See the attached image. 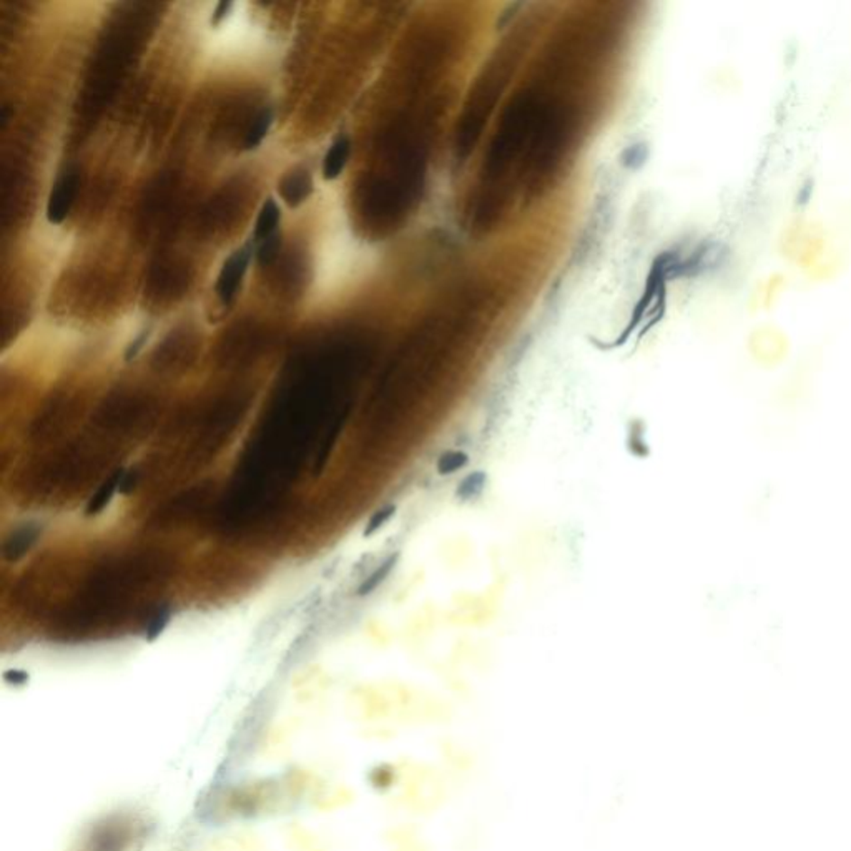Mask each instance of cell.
Wrapping results in <instances>:
<instances>
[{
    "label": "cell",
    "instance_id": "cell-11",
    "mask_svg": "<svg viewBox=\"0 0 851 851\" xmlns=\"http://www.w3.org/2000/svg\"><path fill=\"white\" fill-rule=\"evenodd\" d=\"M486 480H488V476H486L484 472H480V471L471 474V476L464 479L462 484L459 486L458 496H461L464 500L478 498L479 494L484 490V486H486Z\"/></svg>",
    "mask_w": 851,
    "mask_h": 851
},
{
    "label": "cell",
    "instance_id": "cell-2",
    "mask_svg": "<svg viewBox=\"0 0 851 851\" xmlns=\"http://www.w3.org/2000/svg\"><path fill=\"white\" fill-rule=\"evenodd\" d=\"M77 407L78 405L74 399H69V398L55 399L33 421L31 437L37 443H47L64 435L65 429L72 425L75 417L78 416Z\"/></svg>",
    "mask_w": 851,
    "mask_h": 851
},
{
    "label": "cell",
    "instance_id": "cell-1",
    "mask_svg": "<svg viewBox=\"0 0 851 851\" xmlns=\"http://www.w3.org/2000/svg\"><path fill=\"white\" fill-rule=\"evenodd\" d=\"M388 788L398 790V801L416 817H427L443 809L451 783L446 772L425 760H403L386 770Z\"/></svg>",
    "mask_w": 851,
    "mask_h": 851
},
{
    "label": "cell",
    "instance_id": "cell-5",
    "mask_svg": "<svg viewBox=\"0 0 851 851\" xmlns=\"http://www.w3.org/2000/svg\"><path fill=\"white\" fill-rule=\"evenodd\" d=\"M77 187H78V177L75 173L65 175L64 178L53 187L49 206H47V216L50 224H60L67 216V213L74 203Z\"/></svg>",
    "mask_w": 851,
    "mask_h": 851
},
{
    "label": "cell",
    "instance_id": "cell-14",
    "mask_svg": "<svg viewBox=\"0 0 851 851\" xmlns=\"http://www.w3.org/2000/svg\"><path fill=\"white\" fill-rule=\"evenodd\" d=\"M394 564H396V555H394V557H389V559H388V561H386V563H384V564L381 565V567H380V569H378V571H376V572H374V574H372L371 577H370V579H368V581H366V582L361 585V589H360V594L364 596V594H370L371 590H374V589H376L378 585L381 584L384 579L389 575V572L393 571Z\"/></svg>",
    "mask_w": 851,
    "mask_h": 851
},
{
    "label": "cell",
    "instance_id": "cell-9",
    "mask_svg": "<svg viewBox=\"0 0 851 851\" xmlns=\"http://www.w3.org/2000/svg\"><path fill=\"white\" fill-rule=\"evenodd\" d=\"M37 534H39V529H35V527H25V529L15 532V535L12 537L11 541L5 544L4 555H5L9 561L19 559V557L27 553V549L35 543Z\"/></svg>",
    "mask_w": 851,
    "mask_h": 851
},
{
    "label": "cell",
    "instance_id": "cell-15",
    "mask_svg": "<svg viewBox=\"0 0 851 851\" xmlns=\"http://www.w3.org/2000/svg\"><path fill=\"white\" fill-rule=\"evenodd\" d=\"M278 250H279V236H278L277 233H273L271 236H268V238H266L265 243L261 245L260 252H258V260H260V263H263V265H265V263L273 261V260L277 258Z\"/></svg>",
    "mask_w": 851,
    "mask_h": 851
},
{
    "label": "cell",
    "instance_id": "cell-7",
    "mask_svg": "<svg viewBox=\"0 0 851 851\" xmlns=\"http://www.w3.org/2000/svg\"><path fill=\"white\" fill-rule=\"evenodd\" d=\"M124 474H125V472H124L122 469H117L110 478L106 479L105 482L100 486V490H96V496L88 502V506H87V516H96V514H98V512L105 508L106 504L110 502V499L114 498L115 490H117L120 482H122Z\"/></svg>",
    "mask_w": 851,
    "mask_h": 851
},
{
    "label": "cell",
    "instance_id": "cell-12",
    "mask_svg": "<svg viewBox=\"0 0 851 851\" xmlns=\"http://www.w3.org/2000/svg\"><path fill=\"white\" fill-rule=\"evenodd\" d=\"M466 464H468V454L461 453V451H449L439 459L437 471H439V474L446 476V474L458 472L459 469L464 468Z\"/></svg>",
    "mask_w": 851,
    "mask_h": 851
},
{
    "label": "cell",
    "instance_id": "cell-16",
    "mask_svg": "<svg viewBox=\"0 0 851 851\" xmlns=\"http://www.w3.org/2000/svg\"><path fill=\"white\" fill-rule=\"evenodd\" d=\"M393 514V506L386 508V509H383V511L376 512V516H374L371 521H370V524H368V527H366V532H364V534H366V535H371L372 532L378 531L380 527H383V524H386V522L389 521V517H391Z\"/></svg>",
    "mask_w": 851,
    "mask_h": 851
},
{
    "label": "cell",
    "instance_id": "cell-13",
    "mask_svg": "<svg viewBox=\"0 0 851 851\" xmlns=\"http://www.w3.org/2000/svg\"><path fill=\"white\" fill-rule=\"evenodd\" d=\"M270 124H271V114L270 112H263L260 117L256 118L253 122V127L248 132V137H246V147L248 149H253L263 140L268 128H270Z\"/></svg>",
    "mask_w": 851,
    "mask_h": 851
},
{
    "label": "cell",
    "instance_id": "cell-4",
    "mask_svg": "<svg viewBox=\"0 0 851 851\" xmlns=\"http://www.w3.org/2000/svg\"><path fill=\"white\" fill-rule=\"evenodd\" d=\"M248 260H250V253L243 250V252L234 253L224 263V270H222L220 278H218V285H216V293H218V297L224 301V305L232 303V299L234 298L236 289L240 287V281L245 275Z\"/></svg>",
    "mask_w": 851,
    "mask_h": 851
},
{
    "label": "cell",
    "instance_id": "cell-10",
    "mask_svg": "<svg viewBox=\"0 0 851 851\" xmlns=\"http://www.w3.org/2000/svg\"><path fill=\"white\" fill-rule=\"evenodd\" d=\"M278 222H279V210H278L277 203L273 200H268L265 206L261 208V213H260L258 222H256V240H266L268 236L275 233Z\"/></svg>",
    "mask_w": 851,
    "mask_h": 851
},
{
    "label": "cell",
    "instance_id": "cell-17",
    "mask_svg": "<svg viewBox=\"0 0 851 851\" xmlns=\"http://www.w3.org/2000/svg\"><path fill=\"white\" fill-rule=\"evenodd\" d=\"M169 622V614L167 612H159L155 618L150 620L149 628H147V637L151 640V638L157 637L160 634V630H163V627L167 626Z\"/></svg>",
    "mask_w": 851,
    "mask_h": 851
},
{
    "label": "cell",
    "instance_id": "cell-6",
    "mask_svg": "<svg viewBox=\"0 0 851 851\" xmlns=\"http://www.w3.org/2000/svg\"><path fill=\"white\" fill-rule=\"evenodd\" d=\"M396 851H433L429 841L426 840L421 830L413 825H406L394 833Z\"/></svg>",
    "mask_w": 851,
    "mask_h": 851
},
{
    "label": "cell",
    "instance_id": "cell-3",
    "mask_svg": "<svg viewBox=\"0 0 851 851\" xmlns=\"http://www.w3.org/2000/svg\"><path fill=\"white\" fill-rule=\"evenodd\" d=\"M212 498V486L210 484H202L193 490H187L180 494L178 498L170 500L165 504L161 511L157 512L155 521L157 524H180V522L188 521L200 514L203 508H206L208 499Z\"/></svg>",
    "mask_w": 851,
    "mask_h": 851
},
{
    "label": "cell",
    "instance_id": "cell-8",
    "mask_svg": "<svg viewBox=\"0 0 851 851\" xmlns=\"http://www.w3.org/2000/svg\"><path fill=\"white\" fill-rule=\"evenodd\" d=\"M348 153H350V143L348 140L340 139L333 147H331L326 159H325V178H334L340 175V171L343 170L344 163H346V159H348Z\"/></svg>",
    "mask_w": 851,
    "mask_h": 851
}]
</instances>
